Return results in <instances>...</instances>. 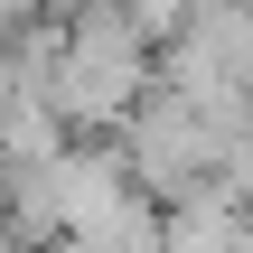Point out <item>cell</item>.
I'll use <instances>...</instances> for the list:
<instances>
[{
    "mask_svg": "<svg viewBox=\"0 0 253 253\" xmlns=\"http://www.w3.org/2000/svg\"><path fill=\"white\" fill-rule=\"evenodd\" d=\"M169 207L113 141H66L56 160V253H160Z\"/></svg>",
    "mask_w": 253,
    "mask_h": 253,
    "instance_id": "1",
    "label": "cell"
},
{
    "mask_svg": "<svg viewBox=\"0 0 253 253\" xmlns=\"http://www.w3.org/2000/svg\"><path fill=\"white\" fill-rule=\"evenodd\" d=\"M160 84L197 103H253V0H188L160 38Z\"/></svg>",
    "mask_w": 253,
    "mask_h": 253,
    "instance_id": "2",
    "label": "cell"
},
{
    "mask_svg": "<svg viewBox=\"0 0 253 253\" xmlns=\"http://www.w3.org/2000/svg\"><path fill=\"white\" fill-rule=\"evenodd\" d=\"M0 244H19V225H9V197H0Z\"/></svg>",
    "mask_w": 253,
    "mask_h": 253,
    "instance_id": "3",
    "label": "cell"
},
{
    "mask_svg": "<svg viewBox=\"0 0 253 253\" xmlns=\"http://www.w3.org/2000/svg\"><path fill=\"white\" fill-rule=\"evenodd\" d=\"M0 253H47V244H0Z\"/></svg>",
    "mask_w": 253,
    "mask_h": 253,
    "instance_id": "4",
    "label": "cell"
}]
</instances>
